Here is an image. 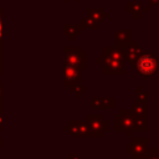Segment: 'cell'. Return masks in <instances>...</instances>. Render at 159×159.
Returning a JSON list of instances; mask_svg holds the SVG:
<instances>
[{"mask_svg":"<svg viewBox=\"0 0 159 159\" xmlns=\"http://www.w3.org/2000/svg\"><path fill=\"white\" fill-rule=\"evenodd\" d=\"M132 70H135L137 75L143 80L148 81L150 76L159 73V57L153 52H142L135 62L130 66Z\"/></svg>","mask_w":159,"mask_h":159,"instance_id":"obj_1","label":"cell"},{"mask_svg":"<svg viewBox=\"0 0 159 159\" xmlns=\"http://www.w3.org/2000/svg\"><path fill=\"white\" fill-rule=\"evenodd\" d=\"M84 122L88 129V137L102 138L103 134L109 130V122L104 119L103 114H87Z\"/></svg>","mask_w":159,"mask_h":159,"instance_id":"obj_2","label":"cell"},{"mask_svg":"<svg viewBox=\"0 0 159 159\" xmlns=\"http://www.w3.org/2000/svg\"><path fill=\"white\" fill-rule=\"evenodd\" d=\"M128 139L125 143V154L129 155L130 159H142L149 148V138L130 135Z\"/></svg>","mask_w":159,"mask_h":159,"instance_id":"obj_3","label":"cell"},{"mask_svg":"<svg viewBox=\"0 0 159 159\" xmlns=\"http://www.w3.org/2000/svg\"><path fill=\"white\" fill-rule=\"evenodd\" d=\"M114 130L124 132L127 138L132 135V132H134V120L129 108H122L114 116Z\"/></svg>","mask_w":159,"mask_h":159,"instance_id":"obj_4","label":"cell"},{"mask_svg":"<svg viewBox=\"0 0 159 159\" xmlns=\"http://www.w3.org/2000/svg\"><path fill=\"white\" fill-rule=\"evenodd\" d=\"M65 63L76 66L81 70L87 67V53L81 50L80 46H65Z\"/></svg>","mask_w":159,"mask_h":159,"instance_id":"obj_5","label":"cell"},{"mask_svg":"<svg viewBox=\"0 0 159 159\" xmlns=\"http://www.w3.org/2000/svg\"><path fill=\"white\" fill-rule=\"evenodd\" d=\"M97 63L102 65V75L104 76H109V75H116V76H124L127 73L125 70V63L119 62L114 58H109V57H98L97 58Z\"/></svg>","mask_w":159,"mask_h":159,"instance_id":"obj_6","label":"cell"},{"mask_svg":"<svg viewBox=\"0 0 159 159\" xmlns=\"http://www.w3.org/2000/svg\"><path fill=\"white\" fill-rule=\"evenodd\" d=\"M81 68L72 65H63V84L68 88L70 92L78 84H81Z\"/></svg>","mask_w":159,"mask_h":159,"instance_id":"obj_7","label":"cell"},{"mask_svg":"<svg viewBox=\"0 0 159 159\" xmlns=\"http://www.w3.org/2000/svg\"><path fill=\"white\" fill-rule=\"evenodd\" d=\"M63 130L72 137H88V129H87L86 122H82V120L71 119L68 124L63 127Z\"/></svg>","mask_w":159,"mask_h":159,"instance_id":"obj_8","label":"cell"},{"mask_svg":"<svg viewBox=\"0 0 159 159\" xmlns=\"http://www.w3.org/2000/svg\"><path fill=\"white\" fill-rule=\"evenodd\" d=\"M123 51H124V56H125V62H128L129 66H132L135 62V60L139 57V55L143 52V48H142V46H139V43L135 40H130L123 47Z\"/></svg>","mask_w":159,"mask_h":159,"instance_id":"obj_9","label":"cell"},{"mask_svg":"<svg viewBox=\"0 0 159 159\" xmlns=\"http://www.w3.org/2000/svg\"><path fill=\"white\" fill-rule=\"evenodd\" d=\"M149 10L148 6H144L142 1H125V12L129 14L132 19H142L144 14Z\"/></svg>","mask_w":159,"mask_h":159,"instance_id":"obj_10","label":"cell"},{"mask_svg":"<svg viewBox=\"0 0 159 159\" xmlns=\"http://www.w3.org/2000/svg\"><path fill=\"white\" fill-rule=\"evenodd\" d=\"M102 56L103 57H109V58H114L119 62L125 63V56H124V51L120 47L117 46H103L102 47Z\"/></svg>","mask_w":159,"mask_h":159,"instance_id":"obj_11","label":"cell"},{"mask_svg":"<svg viewBox=\"0 0 159 159\" xmlns=\"http://www.w3.org/2000/svg\"><path fill=\"white\" fill-rule=\"evenodd\" d=\"M91 107L93 109H114L116 99L113 97H93L91 101Z\"/></svg>","mask_w":159,"mask_h":159,"instance_id":"obj_12","label":"cell"},{"mask_svg":"<svg viewBox=\"0 0 159 159\" xmlns=\"http://www.w3.org/2000/svg\"><path fill=\"white\" fill-rule=\"evenodd\" d=\"M130 40H132L130 29H119L114 31V46L123 48Z\"/></svg>","mask_w":159,"mask_h":159,"instance_id":"obj_13","label":"cell"},{"mask_svg":"<svg viewBox=\"0 0 159 159\" xmlns=\"http://www.w3.org/2000/svg\"><path fill=\"white\" fill-rule=\"evenodd\" d=\"M86 16L89 17V19H92V20H94L96 22L101 24V22H103L106 19H108L109 14L106 12L102 6H99V7H91V6H87V7H86Z\"/></svg>","mask_w":159,"mask_h":159,"instance_id":"obj_14","label":"cell"},{"mask_svg":"<svg viewBox=\"0 0 159 159\" xmlns=\"http://www.w3.org/2000/svg\"><path fill=\"white\" fill-rule=\"evenodd\" d=\"M81 26L80 24H65L63 26V34L68 37L70 41H75L77 36L81 35Z\"/></svg>","mask_w":159,"mask_h":159,"instance_id":"obj_15","label":"cell"},{"mask_svg":"<svg viewBox=\"0 0 159 159\" xmlns=\"http://www.w3.org/2000/svg\"><path fill=\"white\" fill-rule=\"evenodd\" d=\"M130 112L132 114H137V116H148V102H134L130 104Z\"/></svg>","mask_w":159,"mask_h":159,"instance_id":"obj_16","label":"cell"},{"mask_svg":"<svg viewBox=\"0 0 159 159\" xmlns=\"http://www.w3.org/2000/svg\"><path fill=\"white\" fill-rule=\"evenodd\" d=\"M98 22H96L94 20H92V19H89V17H87V16H84V17H82L81 20H80V26H81V29L82 30H84V29H92V30H97L98 29Z\"/></svg>","mask_w":159,"mask_h":159,"instance_id":"obj_17","label":"cell"},{"mask_svg":"<svg viewBox=\"0 0 159 159\" xmlns=\"http://www.w3.org/2000/svg\"><path fill=\"white\" fill-rule=\"evenodd\" d=\"M137 99H138V102H148V99H149V93L147 91H144L142 86L137 87Z\"/></svg>","mask_w":159,"mask_h":159,"instance_id":"obj_18","label":"cell"},{"mask_svg":"<svg viewBox=\"0 0 159 159\" xmlns=\"http://www.w3.org/2000/svg\"><path fill=\"white\" fill-rule=\"evenodd\" d=\"M142 159H159V149L158 148H148Z\"/></svg>","mask_w":159,"mask_h":159,"instance_id":"obj_19","label":"cell"},{"mask_svg":"<svg viewBox=\"0 0 159 159\" xmlns=\"http://www.w3.org/2000/svg\"><path fill=\"white\" fill-rule=\"evenodd\" d=\"M86 91H87V86H84V84H78V86H76V87L73 88L72 93L75 94L76 98H80L81 94H82L83 92H86Z\"/></svg>","mask_w":159,"mask_h":159,"instance_id":"obj_20","label":"cell"},{"mask_svg":"<svg viewBox=\"0 0 159 159\" xmlns=\"http://www.w3.org/2000/svg\"><path fill=\"white\" fill-rule=\"evenodd\" d=\"M148 7H154V6H159V0H148Z\"/></svg>","mask_w":159,"mask_h":159,"instance_id":"obj_21","label":"cell"},{"mask_svg":"<svg viewBox=\"0 0 159 159\" xmlns=\"http://www.w3.org/2000/svg\"><path fill=\"white\" fill-rule=\"evenodd\" d=\"M68 159H81V155L80 154H76V153H71L68 155Z\"/></svg>","mask_w":159,"mask_h":159,"instance_id":"obj_22","label":"cell"},{"mask_svg":"<svg viewBox=\"0 0 159 159\" xmlns=\"http://www.w3.org/2000/svg\"><path fill=\"white\" fill-rule=\"evenodd\" d=\"M2 130V116H1V113H0V132Z\"/></svg>","mask_w":159,"mask_h":159,"instance_id":"obj_23","label":"cell"},{"mask_svg":"<svg viewBox=\"0 0 159 159\" xmlns=\"http://www.w3.org/2000/svg\"><path fill=\"white\" fill-rule=\"evenodd\" d=\"M0 106H1V80H0Z\"/></svg>","mask_w":159,"mask_h":159,"instance_id":"obj_24","label":"cell"},{"mask_svg":"<svg viewBox=\"0 0 159 159\" xmlns=\"http://www.w3.org/2000/svg\"><path fill=\"white\" fill-rule=\"evenodd\" d=\"M1 145H2V140H1V138H0V148H1Z\"/></svg>","mask_w":159,"mask_h":159,"instance_id":"obj_25","label":"cell"},{"mask_svg":"<svg viewBox=\"0 0 159 159\" xmlns=\"http://www.w3.org/2000/svg\"><path fill=\"white\" fill-rule=\"evenodd\" d=\"M65 1H68V0H65ZM73 1H80V0H73Z\"/></svg>","mask_w":159,"mask_h":159,"instance_id":"obj_26","label":"cell"},{"mask_svg":"<svg viewBox=\"0 0 159 159\" xmlns=\"http://www.w3.org/2000/svg\"><path fill=\"white\" fill-rule=\"evenodd\" d=\"M0 113H1V106H0Z\"/></svg>","mask_w":159,"mask_h":159,"instance_id":"obj_27","label":"cell"}]
</instances>
